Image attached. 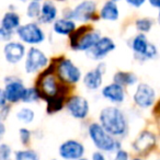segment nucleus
Masks as SVG:
<instances>
[{"label":"nucleus","mask_w":160,"mask_h":160,"mask_svg":"<svg viewBox=\"0 0 160 160\" xmlns=\"http://www.w3.org/2000/svg\"><path fill=\"white\" fill-rule=\"evenodd\" d=\"M33 86L38 89L41 100L44 102L59 96L69 97L72 93L73 89V87L65 85L58 79L55 73V66L52 62L44 70L36 75Z\"/></svg>","instance_id":"1"},{"label":"nucleus","mask_w":160,"mask_h":160,"mask_svg":"<svg viewBox=\"0 0 160 160\" xmlns=\"http://www.w3.org/2000/svg\"><path fill=\"white\" fill-rule=\"evenodd\" d=\"M98 122L113 137L123 140L129 134V120L120 105H107L99 112Z\"/></svg>","instance_id":"2"},{"label":"nucleus","mask_w":160,"mask_h":160,"mask_svg":"<svg viewBox=\"0 0 160 160\" xmlns=\"http://www.w3.org/2000/svg\"><path fill=\"white\" fill-rule=\"evenodd\" d=\"M87 134L94 148L105 155H113L122 148V140L110 135L99 122H91L87 126Z\"/></svg>","instance_id":"3"},{"label":"nucleus","mask_w":160,"mask_h":160,"mask_svg":"<svg viewBox=\"0 0 160 160\" xmlns=\"http://www.w3.org/2000/svg\"><path fill=\"white\" fill-rule=\"evenodd\" d=\"M101 32L94 29L93 25L83 23L77 27L75 31L68 36L70 49L75 52H88L101 38Z\"/></svg>","instance_id":"4"},{"label":"nucleus","mask_w":160,"mask_h":160,"mask_svg":"<svg viewBox=\"0 0 160 160\" xmlns=\"http://www.w3.org/2000/svg\"><path fill=\"white\" fill-rule=\"evenodd\" d=\"M51 62L55 66L56 76L65 85L75 87L81 81L83 76L82 70L70 58L64 55H59L52 58Z\"/></svg>","instance_id":"5"},{"label":"nucleus","mask_w":160,"mask_h":160,"mask_svg":"<svg viewBox=\"0 0 160 160\" xmlns=\"http://www.w3.org/2000/svg\"><path fill=\"white\" fill-rule=\"evenodd\" d=\"M158 134L152 129L144 128L131 142V149L134 151L135 156L147 158L158 148Z\"/></svg>","instance_id":"6"},{"label":"nucleus","mask_w":160,"mask_h":160,"mask_svg":"<svg viewBox=\"0 0 160 160\" xmlns=\"http://www.w3.org/2000/svg\"><path fill=\"white\" fill-rule=\"evenodd\" d=\"M51 62V58L44 51L36 46H31L27 51V55L23 60V69L27 75H38L44 70Z\"/></svg>","instance_id":"7"},{"label":"nucleus","mask_w":160,"mask_h":160,"mask_svg":"<svg viewBox=\"0 0 160 160\" xmlns=\"http://www.w3.org/2000/svg\"><path fill=\"white\" fill-rule=\"evenodd\" d=\"M16 35L20 42L30 46H38L46 40V34L38 22H28L21 24L17 29Z\"/></svg>","instance_id":"8"},{"label":"nucleus","mask_w":160,"mask_h":160,"mask_svg":"<svg viewBox=\"0 0 160 160\" xmlns=\"http://www.w3.org/2000/svg\"><path fill=\"white\" fill-rule=\"evenodd\" d=\"M133 103L139 110L152 109L157 101V92L151 85L147 82H138L132 96Z\"/></svg>","instance_id":"9"},{"label":"nucleus","mask_w":160,"mask_h":160,"mask_svg":"<svg viewBox=\"0 0 160 160\" xmlns=\"http://www.w3.org/2000/svg\"><path fill=\"white\" fill-rule=\"evenodd\" d=\"M65 110L77 121H86L90 114V103L86 97L71 93L65 103Z\"/></svg>","instance_id":"10"},{"label":"nucleus","mask_w":160,"mask_h":160,"mask_svg":"<svg viewBox=\"0 0 160 160\" xmlns=\"http://www.w3.org/2000/svg\"><path fill=\"white\" fill-rule=\"evenodd\" d=\"M25 89H27V86L19 76L8 75L3 79V90L9 104L13 105L21 103Z\"/></svg>","instance_id":"11"},{"label":"nucleus","mask_w":160,"mask_h":160,"mask_svg":"<svg viewBox=\"0 0 160 160\" xmlns=\"http://www.w3.org/2000/svg\"><path fill=\"white\" fill-rule=\"evenodd\" d=\"M71 19L76 22L89 23L91 21L96 22L100 19L97 13V3L93 0H83L78 3L73 9H71Z\"/></svg>","instance_id":"12"},{"label":"nucleus","mask_w":160,"mask_h":160,"mask_svg":"<svg viewBox=\"0 0 160 160\" xmlns=\"http://www.w3.org/2000/svg\"><path fill=\"white\" fill-rule=\"evenodd\" d=\"M107 72V65L103 62H99L94 68L83 73L81 82L83 87L89 91H97L103 87L104 75Z\"/></svg>","instance_id":"13"},{"label":"nucleus","mask_w":160,"mask_h":160,"mask_svg":"<svg viewBox=\"0 0 160 160\" xmlns=\"http://www.w3.org/2000/svg\"><path fill=\"white\" fill-rule=\"evenodd\" d=\"M58 156L62 160H78L86 156V146L80 140L69 138L59 145Z\"/></svg>","instance_id":"14"},{"label":"nucleus","mask_w":160,"mask_h":160,"mask_svg":"<svg viewBox=\"0 0 160 160\" xmlns=\"http://www.w3.org/2000/svg\"><path fill=\"white\" fill-rule=\"evenodd\" d=\"M116 48V44L110 36H101L99 41L89 49L86 52V55L89 59L94 62H102L105 57L110 55Z\"/></svg>","instance_id":"15"},{"label":"nucleus","mask_w":160,"mask_h":160,"mask_svg":"<svg viewBox=\"0 0 160 160\" xmlns=\"http://www.w3.org/2000/svg\"><path fill=\"white\" fill-rule=\"evenodd\" d=\"M27 47L25 44H23L20 41H9L5 43L2 48L3 57L6 62L11 66H17L21 62L24 60V57L27 55Z\"/></svg>","instance_id":"16"},{"label":"nucleus","mask_w":160,"mask_h":160,"mask_svg":"<svg viewBox=\"0 0 160 160\" xmlns=\"http://www.w3.org/2000/svg\"><path fill=\"white\" fill-rule=\"evenodd\" d=\"M101 97L112 105H121L126 100V88L111 81L101 88Z\"/></svg>","instance_id":"17"},{"label":"nucleus","mask_w":160,"mask_h":160,"mask_svg":"<svg viewBox=\"0 0 160 160\" xmlns=\"http://www.w3.org/2000/svg\"><path fill=\"white\" fill-rule=\"evenodd\" d=\"M150 43L151 42L148 40L147 35L144 33H137L134 38H132L128 45H129L131 51L133 52L134 59H135L136 62H140V64L147 62L146 55H147V51H148Z\"/></svg>","instance_id":"18"},{"label":"nucleus","mask_w":160,"mask_h":160,"mask_svg":"<svg viewBox=\"0 0 160 160\" xmlns=\"http://www.w3.org/2000/svg\"><path fill=\"white\" fill-rule=\"evenodd\" d=\"M112 81L124 88H131L135 87L139 82V79H138V76L134 71L118 70L112 76Z\"/></svg>","instance_id":"19"},{"label":"nucleus","mask_w":160,"mask_h":160,"mask_svg":"<svg viewBox=\"0 0 160 160\" xmlns=\"http://www.w3.org/2000/svg\"><path fill=\"white\" fill-rule=\"evenodd\" d=\"M58 10L55 3L51 0H46L45 2L42 3L41 8L40 18L38 19V22L40 24H53L54 21L57 19Z\"/></svg>","instance_id":"20"},{"label":"nucleus","mask_w":160,"mask_h":160,"mask_svg":"<svg viewBox=\"0 0 160 160\" xmlns=\"http://www.w3.org/2000/svg\"><path fill=\"white\" fill-rule=\"evenodd\" d=\"M76 28L77 23L71 19L59 18L53 22V32L59 36H69Z\"/></svg>","instance_id":"21"},{"label":"nucleus","mask_w":160,"mask_h":160,"mask_svg":"<svg viewBox=\"0 0 160 160\" xmlns=\"http://www.w3.org/2000/svg\"><path fill=\"white\" fill-rule=\"evenodd\" d=\"M100 19L104 21H109V22H114L118 21L120 18V10H118V3L108 0L103 3L102 8H101L100 12H99Z\"/></svg>","instance_id":"22"},{"label":"nucleus","mask_w":160,"mask_h":160,"mask_svg":"<svg viewBox=\"0 0 160 160\" xmlns=\"http://www.w3.org/2000/svg\"><path fill=\"white\" fill-rule=\"evenodd\" d=\"M21 25V18L16 11L10 10L6 12L0 21V27L16 33L17 29Z\"/></svg>","instance_id":"23"},{"label":"nucleus","mask_w":160,"mask_h":160,"mask_svg":"<svg viewBox=\"0 0 160 160\" xmlns=\"http://www.w3.org/2000/svg\"><path fill=\"white\" fill-rule=\"evenodd\" d=\"M68 97L65 96H59L56 97V98L49 99V100L45 101V110H46V113L49 115H53L58 112H60L62 109H65V103Z\"/></svg>","instance_id":"24"},{"label":"nucleus","mask_w":160,"mask_h":160,"mask_svg":"<svg viewBox=\"0 0 160 160\" xmlns=\"http://www.w3.org/2000/svg\"><path fill=\"white\" fill-rule=\"evenodd\" d=\"M35 111L30 107H21L17 110L16 118L24 125H30L35 121Z\"/></svg>","instance_id":"25"},{"label":"nucleus","mask_w":160,"mask_h":160,"mask_svg":"<svg viewBox=\"0 0 160 160\" xmlns=\"http://www.w3.org/2000/svg\"><path fill=\"white\" fill-rule=\"evenodd\" d=\"M12 160H40V156L34 149L29 147L14 151Z\"/></svg>","instance_id":"26"},{"label":"nucleus","mask_w":160,"mask_h":160,"mask_svg":"<svg viewBox=\"0 0 160 160\" xmlns=\"http://www.w3.org/2000/svg\"><path fill=\"white\" fill-rule=\"evenodd\" d=\"M40 101H42V100H41V96H40V93H38V89H36L34 86L27 87L21 103H24V104H33V103H38V102H40Z\"/></svg>","instance_id":"27"},{"label":"nucleus","mask_w":160,"mask_h":160,"mask_svg":"<svg viewBox=\"0 0 160 160\" xmlns=\"http://www.w3.org/2000/svg\"><path fill=\"white\" fill-rule=\"evenodd\" d=\"M153 27V20L151 18H138L135 21V29L137 30L138 33H144L147 34L152 30Z\"/></svg>","instance_id":"28"},{"label":"nucleus","mask_w":160,"mask_h":160,"mask_svg":"<svg viewBox=\"0 0 160 160\" xmlns=\"http://www.w3.org/2000/svg\"><path fill=\"white\" fill-rule=\"evenodd\" d=\"M18 134L19 140H20L23 148H29L32 142V138H33V132L28 127H20Z\"/></svg>","instance_id":"29"},{"label":"nucleus","mask_w":160,"mask_h":160,"mask_svg":"<svg viewBox=\"0 0 160 160\" xmlns=\"http://www.w3.org/2000/svg\"><path fill=\"white\" fill-rule=\"evenodd\" d=\"M41 8H42V5L40 3V1H30L27 7V11H25L27 17L32 20H38L41 14Z\"/></svg>","instance_id":"30"},{"label":"nucleus","mask_w":160,"mask_h":160,"mask_svg":"<svg viewBox=\"0 0 160 160\" xmlns=\"http://www.w3.org/2000/svg\"><path fill=\"white\" fill-rule=\"evenodd\" d=\"M13 149L7 142H0V160H12Z\"/></svg>","instance_id":"31"},{"label":"nucleus","mask_w":160,"mask_h":160,"mask_svg":"<svg viewBox=\"0 0 160 160\" xmlns=\"http://www.w3.org/2000/svg\"><path fill=\"white\" fill-rule=\"evenodd\" d=\"M112 160H131V153H129L128 150L122 147L113 153Z\"/></svg>","instance_id":"32"},{"label":"nucleus","mask_w":160,"mask_h":160,"mask_svg":"<svg viewBox=\"0 0 160 160\" xmlns=\"http://www.w3.org/2000/svg\"><path fill=\"white\" fill-rule=\"evenodd\" d=\"M13 34H16V33L11 31H8V30L0 27V42L7 43V42H9V41H11L12 38H13Z\"/></svg>","instance_id":"33"},{"label":"nucleus","mask_w":160,"mask_h":160,"mask_svg":"<svg viewBox=\"0 0 160 160\" xmlns=\"http://www.w3.org/2000/svg\"><path fill=\"white\" fill-rule=\"evenodd\" d=\"M90 160H108L107 155L102 151L96 150L91 153V157H90Z\"/></svg>","instance_id":"34"},{"label":"nucleus","mask_w":160,"mask_h":160,"mask_svg":"<svg viewBox=\"0 0 160 160\" xmlns=\"http://www.w3.org/2000/svg\"><path fill=\"white\" fill-rule=\"evenodd\" d=\"M8 104H9V103H8L7 98H6L5 90H3V88L0 87V111H1L3 108L7 107Z\"/></svg>","instance_id":"35"},{"label":"nucleus","mask_w":160,"mask_h":160,"mask_svg":"<svg viewBox=\"0 0 160 160\" xmlns=\"http://www.w3.org/2000/svg\"><path fill=\"white\" fill-rule=\"evenodd\" d=\"M125 1L127 2V5H129L133 8H136V9L142 7L146 2V0H125Z\"/></svg>","instance_id":"36"},{"label":"nucleus","mask_w":160,"mask_h":160,"mask_svg":"<svg viewBox=\"0 0 160 160\" xmlns=\"http://www.w3.org/2000/svg\"><path fill=\"white\" fill-rule=\"evenodd\" d=\"M151 114H152L153 118H160V98L157 99L155 105L151 109Z\"/></svg>","instance_id":"37"},{"label":"nucleus","mask_w":160,"mask_h":160,"mask_svg":"<svg viewBox=\"0 0 160 160\" xmlns=\"http://www.w3.org/2000/svg\"><path fill=\"white\" fill-rule=\"evenodd\" d=\"M6 132H7V127H6L5 121H1L0 122V142H2V139L5 138Z\"/></svg>","instance_id":"38"},{"label":"nucleus","mask_w":160,"mask_h":160,"mask_svg":"<svg viewBox=\"0 0 160 160\" xmlns=\"http://www.w3.org/2000/svg\"><path fill=\"white\" fill-rule=\"evenodd\" d=\"M149 5L156 9H160V0H148Z\"/></svg>","instance_id":"39"},{"label":"nucleus","mask_w":160,"mask_h":160,"mask_svg":"<svg viewBox=\"0 0 160 160\" xmlns=\"http://www.w3.org/2000/svg\"><path fill=\"white\" fill-rule=\"evenodd\" d=\"M131 160H147V159L144 157H140V156H134V157H131Z\"/></svg>","instance_id":"40"},{"label":"nucleus","mask_w":160,"mask_h":160,"mask_svg":"<svg viewBox=\"0 0 160 160\" xmlns=\"http://www.w3.org/2000/svg\"><path fill=\"white\" fill-rule=\"evenodd\" d=\"M157 21H158V23H159V25H160V9H159V12H158V16H157Z\"/></svg>","instance_id":"41"},{"label":"nucleus","mask_w":160,"mask_h":160,"mask_svg":"<svg viewBox=\"0 0 160 160\" xmlns=\"http://www.w3.org/2000/svg\"><path fill=\"white\" fill-rule=\"evenodd\" d=\"M78 160H90V159H89V158H88V157H86V156H85V157L80 158V159H78Z\"/></svg>","instance_id":"42"},{"label":"nucleus","mask_w":160,"mask_h":160,"mask_svg":"<svg viewBox=\"0 0 160 160\" xmlns=\"http://www.w3.org/2000/svg\"><path fill=\"white\" fill-rule=\"evenodd\" d=\"M158 138H159V142H160V128H159V132H158Z\"/></svg>","instance_id":"43"},{"label":"nucleus","mask_w":160,"mask_h":160,"mask_svg":"<svg viewBox=\"0 0 160 160\" xmlns=\"http://www.w3.org/2000/svg\"><path fill=\"white\" fill-rule=\"evenodd\" d=\"M56 1H60V2H65V1H67V0H56Z\"/></svg>","instance_id":"44"},{"label":"nucleus","mask_w":160,"mask_h":160,"mask_svg":"<svg viewBox=\"0 0 160 160\" xmlns=\"http://www.w3.org/2000/svg\"><path fill=\"white\" fill-rule=\"evenodd\" d=\"M111 1H114V2H116V3H118V1H121V0H111Z\"/></svg>","instance_id":"45"},{"label":"nucleus","mask_w":160,"mask_h":160,"mask_svg":"<svg viewBox=\"0 0 160 160\" xmlns=\"http://www.w3.org/2000/svg\"><path fill=\"white\" fill-rule=\"evenodd\" d=\"M1 121H3V118H2V116H1V114H0V122H1Z\"/></svg>","instance_id":"46"},{"label":"nucleus","mask_w":160,"mask_h":160,"mask_svg":"<svg viewBox=\"0 0 160 160\" xmlns=\"http://www.w3.org/2000/svg\"><path fill=\"white\" fill-rule=\"evenodd\" d=\"M153 160H160V157H157V158H155Z\"/></svg>","instance_id":"47"},{"label":"nucleus","mask_w":160,"mask_h":160,"mask_svg":"<svg viewBox=\"0 0 160 160\" xmlns=\"http://www.w3.org/2000/svg\"><path fill=\"white\" fill-rule=\"evenodd\" d=\"M18 1H22V2H24V1H27V0H18Z\"/></svg>","instance_id":"48"},{"label":"nucleus","mask_w":160,"mask_h":160,"mask_svg":"<svg viewBox=\"0 0 160 160\" xmlns=\"http://www.w3.org/2000/svg\"><path fill=\"white\" fill-rule=\"evenodd\" d=\"M30 1H41V0H30Z\"/></svg>","instance_id":"49"},{"label":"nucleus","mask_w":160,"mask_h":160,"mask_svg":"<svg viewBox=\"0 0 160 160\" xmlns=\"http://www.w3.org/2000/svg\"><path fill=\"white\" fill-rule=\"evenodd\" d=\"M49 160H58V159H49Z\"/></svg>","instance_id":"50"},{"label":"nucleus","mask_w":160,"mask_h":160,"mask_svg":"<svg viewBox=\"0 0 160 160\" xmlns=\"http://www.w3.org/2000/svg\"><path fill=\"white\" fill-rule=\"evenodd\" d=\"M159 51H160V43H159Z\"/></svg>","instance_id":"51"}]
</instances>
